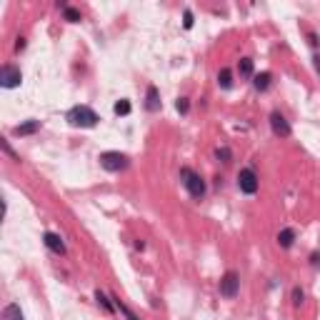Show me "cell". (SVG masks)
I'll return each instance as SVG.
<instances>
[{"mask_svg":"<svg viewBox=\"0 0 320 320\" xmlns=\"http://www.w3.org/2000/svg\"><path fill=\"white\" fill-rule=\"evenodd\" d=\"M180 183H183V188L190 193V198H195V200H203L205 193H208L205 180L200 178V173H195L193 168H180Z\"/></svg>","mask_w":320,"mask_h":320,"instance_id":"obj_1","label":"cell"},{"mask_svg":"<svg viewBox=\"0 0 320 320\" xmlns=\"http://www.w3.org/2000/svg\"><path fill=\"white\" fill-rule=\"evenodd\" d=\"M65 120L73 128H95L98 120H100V115L93 108H88V105H75V108H70L65 113Z\"/></svg>","mask_w":320,"mask_h":320,"instance_id":"obj_2","label":"cell"},{"mask_svg":"<svg viewBox=\"0 0 320 320\" xmlns=\"http://www.w3.org/2000/svg\"><path fill=\"white\" fill-rule=\"evenodd\" d=\"M100 165L103 170H108V173H123V170L130 168V158L120 150H108V153H100Z\"/></svg>","mask_w":320,"mask_h":320,"instance_id":"obj_3","label":"cell"},{"mask_svg":"<svg viewBox=\"0 0 320 320\" xmlns=\"http://www.w3.org/2000/svg\"><path fill=\"white\" fill-rule=\"evenodd\" d=\"M238 188H240V193H245V195H255V193H258L260 180H258V175H255L253 168H243L240 173H238Z\"/></svg>","mask_w":320,"mask_h":320,"instance_id":"obj_4","label":"cell"},{"mask_svg":"<svg viewBox=\"0 0 320 320\" xmlns=\"http://www.w3.org/2000/svg\"><path fill=\"white\" fill-rule=\"evenodd\" d=\"M238 290H240V275L235 270H228L220 278V295L228 298V300H233V298L238 295Z\"/></svg>","mask_w":320,"mask_h":320,"instance_id":"obj_5","label":"cell"},{"mask_svg":"<svg viewBox=\"0 0 320 320\" xmlns=\"http://www.w3.org/2000/svg\"><path fill=\"white\" fill-rule=\"evenodd\" d=\"M20 83H23V73H20V68L5 63V65L0 68V85H3L5 90H13V88H18Z\"/></svg>","mask_w":320,"mask_h":320,"instance_id":"obj_6","label":"cell"},{"mask_svg":"<svg viewBox=\"0 0 320 320\" xmlns=\"http://www.w3.org/2000/svg\"><path fill=\"white\" fill-rule=\"evenodd\" d=\"M270 130H273V135H278V138H290L293 128H290V123L285 120L283 113L273 110V113H270Z\"/></svg>","mask_w":320,"mask_h":320,"instance_id":"obj_7","label":"cell"},{"mask_svg":"<svg viewBox=\"0 0 320 320\" xmlns=\"http://www.w3.org/2000/svg\"><path fill=\"white\" fill-rule=\"evenodd\" d=\"M43 243H45V248L50 250V253H55V255H65V243H63V238L58 235V233H45L43 235Z\"/></svg>","mask_w":320,"mask_h":320,"instance_id":"obj_8","label":"cell"},{"mask_svg":"<svg viewBox=\"0 0 320 320\" xmlns=\"http://www.w3.org/2000/svg\"><path fill=\"white\" fill-rule=\"evenodd\" d=\"M160 93L155 85H148V90H145V110H150V113H158L160 110Z\"/></svg>","mask_w":320,"mask_h":320,"instance_id":"obj_9","label":"cell"},{"mask_svg":"<svg viewBox=\"0 0 320 320\" xmlns=\"http://www.w3.org/2000/svg\"><path fill=\"white\" fill-rule=\"evenodd\" d=\"M40 130V120H25V123H20V125H15V135H20V138H25V135H35Z\"/></svg>","mask_w":320,"mask_h":320,"instance_id":"obj_10","label":"cell"},{"mask_svg":"<svg viewBox=\"0 0 320 320\" xmlns=\"http://www.w3.org/2000/svg\"><path fill=\"white\" fill-rule=\"evenodd\" d=\"M0 320H25V315H23V310H20L18 303H8V305L3 308V315H0Z\"/></svg>","mask_w":320,"mask_h":320,"instance_id":"obj_11","label":"cell"},{"mask_svg":"<svg viewBox=\"0 0 320 320\" xmlns=\"http://www.w3.org/2000/svg\"><path fill=\"white\" fill-rule=\"evenodd\" d=\"M270 80H273V75H270V73H258V75H253V85H255V90H258V93H265V90L270 88Z\"/></svg>","mask_w":320,"mask_h":320,"instance_id":"obj_12","label":"cell"},{"mask_svg":"<svg viewBox=\"0 0 320 320\" xmlns=\"http://www.w3.org/2000/svg\"><path fill=\"white\" fill-rule=\"evenodd\" d=\"M293 243H295V230L293 228H283L278 233V245L288 250V248H293Z\"/></svg>","mask_w":320,"mask_h":320,"instance_id":"obj_13","label":"cell"},{"mask_svg":"<svg viewBox=\"0 0 320 320\" xmlns=\"http://www.w3.org/2000/svg\"><path fill=\"white\" fill-rule=\"evenodd\" d=\"M95 300H98V305H100L105 313H115V310H118L115 303H110V300H108V295H105L103 290H95Z\"/></svg>","mask_w":320,"mask_h":320,"instance_id":"obj_14","label":"cell"},{"mask_svg":"<svg viewBox=\"0 0 320 320\" xmlns=\"http://www.w3.org/2000/svg\"><path fill=\"white\" fill-rule=\"evenodd\" d=\"M218 85L223 90H230L233 88V70L230 68H223L220 73H218Z\"/></svg>","mask_w":320,"mask_h":320,"instance_id":"obj_15","label":"cell"},{"mask_svg":"<svg viewBox=\"0 0 320 320\" xmlns=\"http://www.w3.org/2000/svg\"><path fill=\"white\" fill-rule=\"evenodd\" d=\"M238 73H240V78H253V58H240Z\"/></svg>","mask_w":320,"mask_h":320,"instance_id":"obj_16","label":"cell"},{"mask_svg":"<svg viewBox=\"0 0 320 320\" xmlns=\"http://www.w3.org/2000/svg\"><path fill=\"white\" fill-rule=\"evenodd\" d=\"M113 300H115V308H118V310H120V313H123V315H125L128 320H140V318H138V315H135V313H133L130 308H128L125 303H120L118 298H113Z\"/></svg>","mask_w":320,"mask_h":320,"instance_id":"obj_17","label":"cell"},{"mask_svg":"<svg viewBox=\"0 0 320 320\" xmlns=\"http://www.w3.org/2000/svg\"><path fill=\"white\" fill-rule=\"evenodd\" d=\"M63 18H65L68 20V23H80V10H75V8H65V10H63Z\"/></svg>","mask_w":320,"mask_h":320,"instance_id":"obj_18","label":"cell"},{"mask_svg":"<svg viewBox=\"0 0 320 320\" xmlns=\"http://www.w3.org/2000/svg\"><path fill=\"white\" fill-rule=\"evenodd\" d=\"M113 110H115V115H130L133 108H130V103H128V100H118Z\"/></svg>","mask_w":320,"mask_h":320,"instance_id":"obj_19","label":"cell"},{"mask_svg":"<svg viewBox=\"0 0 320 320\" xmlns=\"http://www.w3.org/2000/svg\"><path fill=\"white\" fill-rule=\"evenodd\" d=\"M193 25H195L193 10H190V8H185V13H183V28H185V30H190V28H193Z\"/></svg>","mask_w":320,"mask_h":320,"instance_id":"obj_20","label":"cell"},{"mask_svg":"<svg viewBox=\"0 0 320 320\" xmlns=\"http://www.w3.org/2000/svg\"><path fill=\"white\" fill-rule=\"evenodd\" d=\"M175 110H178L180 115H185V113L190 110V100H188V98H178V103H175Z\"/></svg>","mask_w":320,"mask_h":320,"instance_id":"obj_21","label":"cell"},{"mask_svg":"<svg viewBox=\"0 0 320 320\" xmlns=\"http://www.w3.org/2000/svg\"><path fill=\"white\" fill-rule=\"evenodd\" d=\"M0 145H3V150H5V153H8V155H10L13 160H20V155H18V153L13 150V148H10V143H8V138H0Z\"/></svg>","mask_w":320,"mask_h":320,"instance_id":"obj_22","label":"cell"},{"mask_svg":"<svg viewBox=\"0 0 320 320\" xmlns=\"http://www.w3.org/2000/svg\"><path fill=\"white\" fill-rule=\"evenodd\" d=\"M303 298H305V293L300 288H295L293 290V305H303Z\"/></svg>","mask_w":320,"mask_h":320,"instance_id":"obj_23","label":"cell"},{"mask_svg":"<svg viewBox=\"0 0 320 320\" xmlns=\"http://www.w3.org/2000/svg\"><path fill=\"white\" fill-rule=\"evenodd\" d=\"M215 158H218V160H223V163H230V150H228V148H218Z\"/></svg>","mask_w":320,"mask_h":320,"instance_id":"obj_24","label":"cell"},{"mask_svg":"<svg viewBox=\"0 0 320 320\" xmlns=\"http://www.w3.org/2000/svg\"><path fill=\"white\" fill-rule=\"evenodd\" d=\"M25 48V38H18V43H15V50H23Z\"/></svg>","mask_w":320,"mask_h":320,"instance_id":"obj_25","label":"cell"},{"mask_svg":"<svg viewBox=\"0 0 320 320\" xmlns=\"http://www.w3.org/2000/svg\"><path fill=\"white\" fill-rule=\"evenodd\" d=\"M308 38H310V45H315V48H318V43H320V40H318V35H315V33H308Z\"/></svg>","mask_w":320,"mask_h":320,"instance_id":"obj_26","label":"cell"},{"mask_svg":"<svg viewBox=\"0 0 320 320\" xmlns=\"http://www.w3.org/2000/svg\"><path fill=\"white\" fill-rule=\"evenodd\" d=\"M313 65H315V70L320 73V53H318V55H313Z\"/></svg>","mask_w":320,"mask_h":320,"instance_id":"obj_27","label":"cell"},{"mask_svg":"<svg viewBox=\"0 0 320 320\" xmlns=\"http://www.w3.org/2000/svg\"><path fill=\"white\" fill-rule=\"evenodd\" d=\"M310 263H313V265H320V255H318V253L310 255Z\"/></svg>","mask_w":320,"mask_h":320,"instance_id":"obj_28","label":"cell"}]
</instances>
